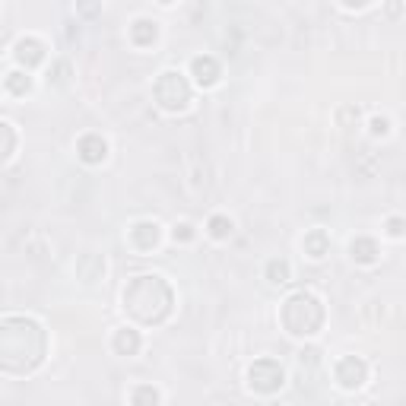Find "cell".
<instances>
[{"mask_svg": "<svg viewBox=\"0 0 406 406\" xmlns=\"http://www.w3.org/2000/svg\"><path fill=\"white\" fill-rule=\"evenodd\" d=\"M4 368L6 371H32L45 356V334L32 317H6L4 330Z\"/></svg>", "mask_w": 406, "mask_h": 406, "instance_id": "1", "label": "cell"}, {"mask_svg": "<svg viewBox=\"0 0 406 406\" xmlns=\"http://www.w3.org/2000/svg\"><path fill=\"white\" fill-rule=\"evenodd\" d=\"M124 308L131 311L137 321L159 324L162 317L172 311V289H168L159 276H137V280L124 289Z\"/></svg>", "mask_w": 406, "mask_h": 406, "instance_id": "2", "label": "cell"}, {"mask_svg": "<svg viewBox=\"0 0 406 406\" xmlns=\"http://www.w3.org/2000/svg\"><path fill=\"white\" fill-rule=\"evenodd\" d=\"M321 321H324V308L311 292H295L292 299H286V304H282V324L295 336L314 334L321 327Z\"/></svg>", "mask_w": 406, "mask_h": 406, "instance_id": "3", "label": "cell"}, {"mask_svg": "<svg viewBox=\"0 0 406 406\" xmlns=\"http://www.w3.org/2000/svg\"><path fill=\"white\" fill-rule=\"evenodd\" d=\"M155 99H159V105L165 108V111H181V108H187V102H191V86L185 83V77L181 73H162L159 83H155Z\"/></svg>", "mask_w": 406, "mask_h": 406, "instance_id": "4", "label": "cell"}, {"mask_svg": "<svg viewBox=\"0 0 406 406\" xmlns=\"http://www.w3.org/2000/svg\"><path fill=\"white\" fill-rule=\"evenodd\" d=\"M248 378H251L254 390H260V394H273V390H280V384H282V368L273 362V358H260V362L251 365Z\"/></svg>", "mask_w": 406, "mask_h": 406, "instance_id": "5", "label": "cell"}, {"mask_svg": "<svg viewBox=\"0 0 406 406\" xmlns=\"http://www.w3.org/2000/svg\"><path fill=\"white\" fill-rule=\"evenodd\" d=\"M365 375H368V368H365V362L362 358H356V356H349V358H343L340 365H336V381L343 384V388H358V384L365 381Z\"/></svg>", "mask_w": 406, "mask_h": 406, "instance_id": "6", "label": "cell"}, {"mask_svg": "<svg viewBox=\"0 0 406 406\" xmlns=\"http://www.w3.org/2000/svg\"><path fill=\"white\" fill-rule=\"evenodd\" d=\"M79 159L89 162V165L102 162L105 159V140H102L99 133H86V137L79 140Z\"/></svg>", "mask_w": 406, "mask_h": 406, "instance_id": "7", "label": "cell"}, {"mask_svg": "<svg viewBox=\"0 0 406 406\" xmlns=\"http://www.w3.org/2000/svg\"><path fill=\"white\" fill-rule=\"evenodd\" d=\"M131 241L140 251H150V248H155V241H159V226L155 222H140V226L131 229Z\"/></svg>", "mask_w": 406, "mask_h": 406, "instance_id": "8", "label": "cell"}, {"mask_svg": "<svg viewBox=\"0 0 406 406\" xmlns=\"http://www.w3.org/2000/svg\"><path fill=\"white\" fill-rule=\"evenodd\" d=\"M102 273H105V263H102V257H96V254H83L77 260V276L83 282H96V280H102Z\"/></svg>", "mask_w": 406, "mask_h": 406, "instance_id": "9", "label": "cell"}, {"mask_svg": "<svg viewBox=\"0 0 406 406\" xmlns=\"http://www.w3.org/2000/svg\"><path fill=\"white\" fill-rule=\"evenodd\" d=\"M194 77H197V83H203V86H213L216 79H219V64H216L213 57H197L194 60Z\"/></svg>", "mask_w": 406, "mask_h": 406, "instance_id": "10", "label": "cell"}, {"mask_svg": "<svg viewBox=\"0 0 406 406\" xmlns=\"http://www.w3.org/2000/svg\"><path fill=\"white\" fill-rule=\"evenodd\" d=\"M16 57L23 60V64H38V60L45 57L42 42H35V38H23V42L16 45Z\"/></svg>", "mask_w": 406, "mask_h": 406, "instance_id": "11", "label": "cell"}, {"mask_svg": "<svg viewBox=\"0 0 406 406\" xmlns=\"http://www.w3.org/2000/svg\"><path fill=\"white\" fill-rule=\"evenodd\" d=\"M114 349H118L121 356H133L140 349V336L137 330H121L118 336H114Z\"/></svg>", "mask_w": 406, "mask_h": 406, "instance_id": "12", "label": "cell"}, {"mask_svg": "<svg viewBox=\"0 0 406 406\" xmlns=\"http://www.w3.org/2000/svg\"><path fill=\"white\" fill-rule=\"evenodd\" d=\"M353 257L356 260H362V263H371L378 257V245L371 238H356L353 241Z\"/></svg>", "mask_w": 406, "mask_h": 406, "instance_id": "13", "label": "cell"}, {"mask_svg": "<svg viewBox=\"0 0 406 406\" xmlns=\"http://www.w3.org/2000/svg\"><path fill=\"white\" fill-rule=\"evenodd\" d=\"M304 251H308L311 257H324L327 254V235L317 229V232H311L308 238H304Z\"/></svg>", "mask_w": 406, "mask_h": 406, "instance_id": "14", "label": "cell"}, {"mask_svg": "<svg viewBox=\"0 0 406 406\" xmlns=\"http://www.w3.org/2000/svg\"><path fill=\"white\" fill-rule=\"evenodd\" d=\"M131 35H133V42H137V45H150L153 38H155V26L146 23V19H137V23H133V29H131Z\"/></svg>", "mask_w": 406, "mask_h": 406, "instance_id": "15", "label": "cell"}, {"mask_svg": "<svg viewBox=\"0 0 406 406\" xmlns=\"http://www.w3.org/2000/svg\"><path fill=\"white\" fill-rule=\"evenodd\" d=\"M155 403H159V394H155V388H150V384L133 390V406H155Z\"/></svg>", "mask_w": 406, "mask_h": 406, "instance_id": "16", "label": "cell"}, {"mask_svg": "<svg viewBox=\"0 0 406 406\" xmlns=\"http://www.w3.org/2000/svg\"><path fill=\"white\" fill-rule=\"evenodd\" d=\"M267 273H270V280L273 282H286L289 280V263L286 260H270Z\"/></svg>", "mask_w": 406, "mask_h": 406, "instance_id": "17", "label": "cell"}, {"mask_svg": "<svg viewBox=\"0 0 406 406\" xmlns=\"http://www.w3.org/2000/svg\"><path fill=\"white\" fill-rule=\"evenodd\" d=\"M209 229H213L216 238H226V235H232V222H229L226 216H213V219H209Z\"/></svg>", "mask_w": 406, "mask_h": 406, "instance_id": "18", "label": "cell"}, {"mask_svg": "<svg viewBox=\"0 0 406 406\" xmlns=\"http://www.w3.org/2000/svg\"><path fill=\"white\" fill-rule=\"evenodd\" d=\"M19 77H23V73H10V77H6V89L10 92H26L29 89V83H23Z\"/></svg>", "mask_w": 406, "mask_h": 406, "instance_id": "19", "label": "cell"}, {"mask_svg": "<svg viewBox=\"0 0 406 406\" xmlns=\"http://www.w3.org/2000/svg\"><path fill=\"white\" fill-rule=\"evenodd\" d=\"M178 235H181V238H191V226H181V232L175 229V238H178Z\"/></svg>", "mask_w": 406, "mask_h": 406, "instance_id": "20", "label": "cell"}, {"mask_svg": "<svg viewBox=\"0 0 406 406\" xmlns=\"http://www.w3.org/2000/svg\"><path fill=\"white\" fill-rule=\"evenodd\" d=\"M400 226H403V222H400V219H390V232H394V235H400V232H403V229H400Z\"/></svg>", "mask_w": 406, "mask_h": 406, "instance_id": "21", "label": "cell"}, {"mask_svg": "<svg viewBox=\"0 0 406 406\" xmlns=\"http://www.w3.org/2000/svg\"><path fill=\"white\" fill-rule=\"evenodd\" d=\"M384 131H388V121L378 118V121H375V133H384Z\"/></svg>", "mask_w": 406, "mask_h": 406, "instance_id": "22", "label": "cell"}]
</instances>
